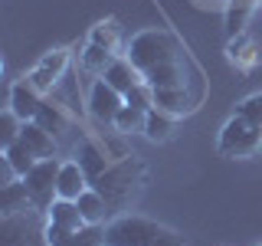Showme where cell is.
Segmentation results:
<instances>
[{
	"label": "cell",
	"mask_w": 262,
	"mask_h": 246,
	"mask_svg": "<svg viewBox=\"0 0 262 246\" xmlns=\"http://www.w3.org/2000/svg\"><path fill=\"white\" fill-rule=\"evenodd\" d=\"M125 56L144 76V82L151 89H190V76H196V69L187 59L180 39L167 30L135 33Z\"/></svg>",
	"instance_id": "6da1fadb"
},
{
	"label": "cell",
	"mask_w": 262,
	"mask_h": 246,
	"mask_svg": "<svg viewBox=\"0 0 262 246\" xmlns=\"http://www.w3.org/2000/svg\"><path fill=\"white\" fill-rule=\"evenodd\" d=\"M161 233H164L161 223L128 213V217H118L105 227V246H154Z\"/></svg>",
	"instance_id": "7a4b0ae2"
},
{
	"label": "cell",
	"mask_w": 262,
	"mask_h": 246,
	"mask_svg": "<svg viewBox=\"0 0 262 246\" xmlns=\"http://www.w3.org/2000/svg\"><path fill=\"white\" fill-rule=\"evenodd\" d=\"M220 154L223 158H252L262 148V128L246 121L243 115H233L223 128H220Z\"/></svg>",
	"instance_id": "3957f363"
},
{
	"label": "cell",
	"mask_w": 262,
	"mask_h": 246,
	"mask_svg": "<svg viewBox=\"0 0 262 246\" xmlns=\"http://www.w3.org/2000/svg\"><path fill=\"white\" fill-rule=\"evenodd\" d=\"M59 168H62V164L56 161V158H43V161H36V168H33L27 177H20L23 184H27V191H30L33 207H36V210H49V207H53V200L59 197V194H56Z\"/></svg>",
	"instance_id": "277c9868"
},
{
	"label": "cell",
	"mask_w": 262,
	"mask_h": 246,
	"mask_svg": "<svg viewBox=\"0 0 262 246\" xmlns=\"http://www.w3.org/2000/svg\"><path fill=\"white\" fill-rule=\"evenodd\" d=\"M141 171V164L138 161H118L115 168H108L102 177L95 180V191L105 197V200H125V197L135 191V177Z\"/></svg>",
	"instance_id": "5b68a950"
},
{
	"label": "cell",
	"mask_w": 262,
	"mask_h": 246,
	"mask_svg": "<svg viewBox=\"0 0 262 246\" xmlns=\"http://www.w3.org/2000/svg\"><path fill=\"white\" fill-rule=\"evenodd\" d=\"M121 105H125V95H121L118 89H112L105 79H98L92 86V92H89V112H92V118L102 121V125H115Z\"/></svg>",
	"instance_id": "8992f818"
},
{
	"label": "cell",
	"mask_w": 262,
	"mask_h": 246,
	"mask_svg": "<svg viewBox=\"0 0 262 246\" xmlns=\"http://www.w3.org/2000/svg\"><path fill=\"white\" fill-rule=\"evenodd\" d=\"M66 69H69V49H53V53H46L30 72L33 89H36V92H49V89L62 79Z\"/></svg>",
	"instance_id": "52a82bcc"
},
{
	"label": "cell",
	"mask_w": 262,
	"mask_h": 246,
	"mask_svg": "<svg viewBox=\"0 0 262 246\" xmlns=\"http://www.w3.org/2000/svg\"><path fill=\"white\" fill-rule=\"evenodd\" d=\"M39 109H43V102H39V92L33 89V82H16V86L10 89V112L16 115L20 121H33L39 115Z\"/></svg>",
	"instance_id": "ba28073f"
},
{
	"label": "cell",
	"mask_w": 262,
	"mask_h": 246,
	"mask_svg": "<svg viewBox=\"0 0 262 246\" xmlns=\"http://www.w3.org/2000/svg\"><path fill=\"white\" fill-rule=\"evenodd\" d=\"M102 79L108 82L112 89H118L121 95H128L131 89H138V86L144 82V76L135 69V66H131V59H128V56H121V59L115 56V63L108 66V69H105V76H102Z\"/></svg>",
	"instance_id": "9c48e42d"
},
{
	"label": "cell",
	"mask_w": 262,
	"mask_h": 246,
	"mask_svg": "<svg viewBox=\"0 0 262 246\" xmlns=\"http://www.w3.org/2000/svg\"><path fill=\"white\" fill-rule=\"evenodd\" d=\"M89 191V177L85 171L79 168V161H66L59 168V180H56V194L62 200H79L82 194Z\"/></svg>",
	"instance_id": "30bf717a"
},
{
	"label": "cell",
	"mask_w": 262,
	"mask_h": 246,
	"mask_svg": "<svg viewBox=\"0 0 262 246\" xmlns=\"http://www.w3.org/2000/svg\"><path fill=\"white\" fill-rule=\"evenodd\" d=\"M144 135L151 138V141H158V145H164V141H170L174 138V131H177V115H170V112H164V109H147V118H144Z\"/></svg>",
	"instance_id": "8fae6325"
},
{
	"label": "cell",
	"mask_w": 262,
	"mask_h": 246,
	"mask_svg": "<svg viewBox=\"0 0 262 246\" xmlns=\"http://www.w3.org/2000/svg\"><path fill=\"white\" fill-rule=\"evenodd\" d=\"M49 213V223H56L59 230H66V233H76V230L85 227V220H82V210L76 200H62V197H56L53 207L46 210Z\"/></svg>",
	"instance_id": "7c38bea8"
},
{
	"label": "cell",
	"mask_w": 262,
	"mask_h": 246,
	"mask_svg": "<svg viewBox=\"0 0 262 246\" xmlns=\"http://www.w3.org/2000/svg\"><path fill=\"white\" fill-rule=\"evenodd\" d=\"M20 138L33 148V154H36L39 161H43V158H56V135H49L43 125H36V121H23Z\"/></svg>",
	"instance_id": "4fadbf2b"
},
{
	"label": "cell",
	"mask_w": 262,
	"mask_h": 246,
	"mask_svg": "<svg viewBox=\"0 0 262 246\" xmlns=\"http://www.w3.org/2000/svg\"><path fill=\"white\" fill-rule=\"evenodd\" d=\"M226 59L236 66V69H252V66L259 63V49L252 43L249 33H239V36H233L226 43Z\"/></svg>",
	"instance_id": "5bb4252c"
},
{
	"label": "cell",
	"mask_w": 262,
	"mask_h": 246,
	"mask_svg": "<svg viewBox=\"0 0 262 246\" xmlns=\"http://www.w3.org/2000/svg\"><path fill=\"white\" fill-rule=\"evenodd\" d=\"M76 161H79V168L85 171V177H89V180H98V177L105 174V171L112 168L108 158H105V151H102L98 145H92V141H82V145H79Z\"/></svg>",
	"instance_id": "9a60e30c"
},
{
	"label": "cell",
	"mask_w": 262,
	"mask_h": 246,
	"mask_svg": "<svg viewBox=\"0 0 262 246\" xmlns=\"http://www.w3.org/2000/svg\"><path fill=\"white\" fill-rule=\"evenodd\" d=\"M33 207V197L27 191V184L23 180H16V184H7L4 191H0V213L4 217H16V213H27Z\"/></svg>",
	"instance_id": "2e32d148"
},
{
	"label": "cell",
	"mask_w": 262,
	"mask_h": 246,
	"mask_svg": "<svg viewBox=\"0 0 262 246\" xmlns=\"http://www.w3.org/2000/svg\"><path fill=\"white\" fill-rule=\"evenodd\" d=\"M256 7H259V0H226V33H229V39L246 33L249 16L256 13Z\"/></svg>",
	"instance_id": "e0dca14e"
},
{
	"label": "cell",
	"mask_w": 262,
	"mask_h": 246,
	"mask_svg": "<svg viewBox=\"0 0 262 246\" xmlns=\"http://www.w3.org/2000/svg\"><path fill=\"white\" fill-rule=\"evenodd\" d=\"M4 158L16 168V174H20V177H27L30 171L36 168V161H39L36 154H33V148L23 141V138H16L13 145H7V148H4Z\"/></svg>",
	"instance_id": "ac0fdd59"
},
{
	"label": "cell",
	"mask_w": 262,
	"mask_h": 246,
	"mask_svg": "<svg viewBox=\"0 0 262 246\" xmlns=\"http://www.w3.org/2000/svg\"><path fill=\"white\" fill-rule=\"evenodd\" d=\"M79 210H82V220L85 223H92V227H102L105 223V213H108V200H105L98 191H85L79 197Z\"/></svg>",
	"instance_id": "d6986e66"
},
{
	"label": "cell",
	"mask_w": 262,
	"mask_h": 246,
	"mask_svg": "<svg viewBox=\"0 0 262 246\" xmlns=\"http://www.w3.org/2000/svg\"><path fill=\"white\" fill-rule=\"evenodd\" d=\"M89 43H95V46L108 49V53H118V46H121L118 23H115V20H102V23H95L92 33H89Z\"/></svg>",
	"instance_id": "ffe728a7"
},
{
	"label": "cell",
	"mask_w": 262,
	"mask_h": 246,
	"mask_svg": "<svg viewBox=\"0 0 262 246\" xmlns=\"http://www.w3.org/2000/svg\"><path fill=\"white\" fill-rule=\"evenodd\" d=\"M53 246H105V227H92L85 223L82 230H76V233H66L59 243Z\"/></svg>",
	"instance_id": "44dd1931"
},
{
	"label": "cell",
	"mask_w": 262,
	"mask_h": 246,
	"mask_svg": "<svg viewBox=\"0 0 262 246\" xmlns=\"http://www.w3.org/2000/svg\"><path fill=\"white\" fill-rule=\"evenodd\" d=\"M115 63V53H108V49L95 46V43H85V49H82V66H85L89 72H95V76H105V69Z\"/></svg>",
	"instance_id": "7402d4cb"
},
{
	"label": "cell",
	"mask_w": 262,
	"mask_h": 246,
	"mask_svg": "<svg viewBox=\"0 0 262 246\" xmlns=\"http://www.w3.org/2000/svg\"><path fill=\"white\" fill-rule=\"evenodd\" d=\"M33 121H36V125H43L49 135H62V131L69 128V118L62 115V109H59V105H49V102H43V109H39V115Z\"/></svg>",
	"instance_id": "603a6c76"
},
{
	"label": "cell",
	"mask_w": 262,
	"mask_h": 246,
	"mask_svg": "<svg viewBox=\"0 0 262 246\" xmlns=\"http://www.w3.org/2000/svg\"><path fill=\"white\" fill-rule=\"evenodd\" d=\"M144 118H147L144 109L125 102V105H121V112H118V118H115V128H118V135H131V131L144 128Z\"/></svg>",
	"instance_id": "cb8c5ba5"
},
{
	"label": "cell",
	"mask_w": 262,
	"mask_h": 246,
	"mask_svg": "<svg viewBox=\"0 0 262 246\" xmlns=\"http://www.w3.org/2000/svg\"><path fill=\"white\" fill-rule=\"evenodd\" d=\"M236 115H243L246 121H252V125H259V128H262V92H259V95L243 98V102L236 105Z\"/></svg>",
	"instance_id": "d4e9b609"
},
{
	"label": "cell",
	"mask_w": 262,
	"mask_h": 246,
	"mask_svg": "<svg viewBox=\"0 0 262 246\" xmlns=\"http://www.w3.org/2000/svg\"><path fill=\"white\" fill-rule=\"evenodd\" d=\"M154 246H184V236L174 233V230H164V233L158 236V243Z\"/></svg>",
	"instance_id": "484cf974"
},
{
	"label": "cell",
	"mask_w": 262,
	"mask_h": 246,
	"mask_svg": "<svg viewBox=\"0 0 262 246\" xmlns=\"http://www.w3.org/2000/svg\"><path fill=\"white\" fill-rule=\"evenodd\" d=\"M210 4H213V0H210Z\"/></svg>",
	"instance_id": "4316f807"
},
{
	"label": "cell",
	"mask_w": 262,
	"mask_h": 246,
	"mask_svg": "<svg viewBox=\"0 0 262 246\" xmlns=\"http://www.w3.org/2000/svg\"><path fill=\"white\" fill-rule=\"evenodd\" d=\"M259 246H262V243H259Z\"/></svg>",
	"instance_id": "83f0119b"
}]
</instances>
